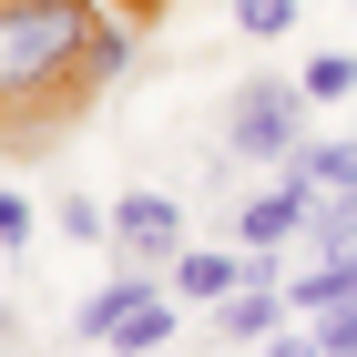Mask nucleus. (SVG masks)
<instances>
[{
    "label": "nucleus",
    "instance_id": "nucleus-1",
    "mask_svg": "<svg viewBox=\"0 0 357 357\" xmlns=\"http://www.w3.org/2000/svg\"><path fill=\"white\" fill-rule=\"evenodd\" d=\"M102 10L92 0H0V133H52L92 92H112L92 72Z\"/></svg>",
    "mask_w": 357,
    "mask_h": 357
},
{
    "label": "nucleus",
    "instance_id": "nucleus-2",
    "mask_svg": "<svg viewBox=\"0 0 357 357\" xmlns=\"http://www.w3.org/2000/svg\"><path fill=\"white\" fill-rule=\"evenodd\" d=\"M174 327H184V296H174L164 275H133V266L72 306V337L82 347H112V357H164Z\"/></svg>",
    "mask_w": 357,
    "mask_h": 357
},
{
    "label": "nucleus",
    "instance_id": "nucleus-3",
    "mask_svg": "<svg viewBox=\"0 0 357 357\" xmlns=\"http://www.w3.org/2000/svg\"><path fill=\"white\" fill-rule=\"evenodd\" d=\"M306 92H296V72H255V82H235V102H225V153L235 164H286L306 143Z\"/></svg>",
    "mask_w": 357,
    "mask_h": 357
},
{
    "label": "nucleus",
    "instance_id": "nucleus-4",
    "mask_svg": "<svg viewBox=\"0 0 357 357\" xmlns=\"http://www.w3.org/2000/svg\"><path fill=\"white\" fill-rule=\"evenodd\" d=\"M184 245H194V235H184V194H153V184L112 194V266H133V275H164Z\"/></svg>",
    "mask_w": 357,
    "mask_h": 357
},
{
    "label": "nucleus",
    "instance_id": "nucleus-5",
    "mask_svg": "<svg viewBox=\"0 0 357 357\" xmlns=\"http://www.w3.org/2000/svg\"><path fill=\"white\" fill-rule=\"evenodd\" d=\"M164 286L194 306V317H204V306H225L235 286H245V245H215V235H194V245L164 266Z\"/></svg>",
    "mask_w": 357,
    "mask_h": 357
},
{
    "label": "nucleus",
    "instance_id": "nucleus-6",
    "mask_svg": "<svg viewBox=\"0 0 357 357\" xmlns=\"http://www.w3.org/2000/svg\"><path fill=\"white\" fill-rule=\"evenodd\" d=\"M286 317H296V306H286V286H275V275H245V286H235L225 306H204V327H215L225 347H266Z\"/></svg>",
    "mask_w": 357,
    "mask_h": 357
},
{
    "label": "nucleus",
    "instance_id": "nucleus-7",
    "mask_svg": "<svg viewBox=\"0 0 357 357\" xmlns=\"http://www.w3.org/2000/svg\"><path fill=\"white\" fill-rule=\"evenodd\" d=\"M296 225H306V184H286V174H275L266 194H245V204H235V225H225V235H235V245H255V255H286V245H296Z\"/></svg>",
    "mask_w": 357,
    "mask_h": 357
},
{
    "label": "nucleus",
    "instance_id": "nucleus-8",
    "mask_svg": "<svg viewBox=\"0 0 357 357\" xmlns=\"http://www.w3.org/2000/svg\"><path fill=\"white\" fill-rule=\"evenodd\" d=\"M275 174H286V184H306V194H357V143H317V133H306Z\"/></svg>",
    "mask_w": 357,
    "mask_h": 357
},
{
    "label": "nucleus",
    "instance_id": "nucleus-9",
    "mask_svg": "<svg viewBox=\"0 0 357 357\" xmlns=\"http://www.w3.org/2000/svg\"><path fill=\"white\" fill-rule=\"evenodd\" d=\"M357 296V255H306L296 275H286V306L296 317H317V306H347Z\"/></svg>",
    "mask_w": 357,
    "mask_h": 357
},
{
    "label": "nucleus",
    "instance_id": "nucleus-10",
    "mask_svg": "<svg viewBox=\"0 0 357 357\" xmlns=\"http://www.w3.org/2000/svg\"><path fill=\"white\" fill-rule=\"evenodd\" d=\"M52 235H72V245H112V204H92V194H61V204H52Z\"/></svg>",
    "mask_w": 357,
    "mask_h": 357
},
{
    "label": "nucleus",
    "instance_id": "nucleus-11",
    "mask_svg": "<svg viewBox=\"0 0 357 357\" xmlns=\"http://www.w3.org/2000/svg\"><path fill=\"white\" fill-rule=\"evenodd\" d=\"M296 92H306V102H347V92H357V52H317L296 72Z\"/></svg>",
    "mask_w": 357,
    "mask_h": 357
},
{
    "label": "nucleus",
    "instance_id": "nucleus-12",
    "mask_svg": "<svg viewBox=\"0 0 357 357\" xmlns=\"http://www.w3.org/2000/svg\"><path fill=\"white\" fill-rule=\"evenodd\" d=\"M296 10H306V0H235V31H245V41H286Z\"/></svg>",
    "mask_w": 357,
    "mask_h": 357
},
{
    "label": "nucleus",
    "instance_id": "nucleus-13",
    "mask_svg": "<svg viewBox=\"0 0 357 357\" xmlns=\"http://www.w3.org/2000/svg\"><path fill=\"white\" fill-rule=\"evenodd\" d=\"M306 327H317V347H327V357H357V296H347V306H317Z\"/></svg>",
    "mask_w": 357,
    "mask_h": 357
},
{
    "label": "nucleus",
    "instance_id": "nucleus-14",
    "mask_svg": "<svg viewBox=\"0 0 357 357\" xmlns=\"http://www.w3.org/2000/svg\"><path fill=\"white\" fill-rule=\"evenodd\" d=\"M31 225H41V215H31V194H21V184H0V245L21 255V245H31Z\"/></svg>",
    "mask_w": 357,
    "mask_h": 357
},
{
    "label": "nucleus",
    "instance_id": "nucleus-15",
    "mask_svg": "<svg viewBox=\"0 0 357 357\" xmlns=\"http://www.w3.org/2000/svg\"><path fill=\"white\" fill-rule=\"evenodd\" d=\"M266 357H327V347H317V327H275V337H266Z\"/></svg>",
    "mask_w": 357,
    "mask_h": 357
}]
</instances>
